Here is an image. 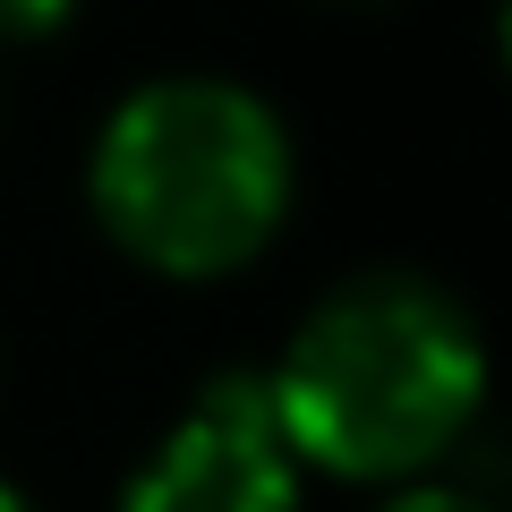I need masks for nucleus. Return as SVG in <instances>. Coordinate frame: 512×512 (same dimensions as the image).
I'll use <instances>...</instances> for the list:
<instances>
[{
    "label": "nucleus",
    "mask_w": 512,
    "mask_h": 512,
    "mask_svg": "<svg viewBox=\"0 0 512 512\" xmlns=\"http://www.w3.org/2000/svg\"><path fill=\"white\" fill-rule=\"evenodd\" d=\"M376 512H495L487 495H461V487H393Z\"/></svg>",
    "instance_id": "39448f33"
},
{
    "label": "nucleus",
    "mask_w": 512,
    "mask_h": 512,
    "mask_svg": "<svg viewBox=\"0 0 512 512\" xmlns=\"http://www.w3.org/2000/svg\"><path fill=\"white\" fill-rule=\"evenodd\" d=\"M94 214L171 282L239 274L291 214V137L231 77L137 86L94 137Z\"/></svg>",
    "instance_id": "f03ea898"
},
{
    "label": "nucleus",
    "mask_w": 512,
    "mask_h": 512,
    "mask_svg": "<svg viewBox=\"0 0 512 512\" xmlns=\"http://www.w3.org/2000/svg\"><path fill=\"white\" fill-rule=\"evenodd\" d=\"M120 512H299V461L265 376H214L180 427L120 487Z\"/></svg>",
    "instance_id": "7ed1b4c3"
},
{
    "label": "nucleus",
    "mask_w": 512,
    "mask_h": 512,
    "mask_svg": "<svg viewBox=\"0 0 512 512\" xmlns=\"http://www.w3.org/2000/svg\"><path fill=\"white\" fill-rule=\"evenodd\" d=\"M77 0H0V43H26V35H52Z\"/></svg>",
    "instance_id": "20e7f679"
},
{
    "label": "nucleus",
    "mask_w": 512,
    "mask_h": 512,
    "mask_svg": "<svg viewBox=\"0 0 512 512\" xmlns=\"http://www.w3.org/2000/svg\"><path fill=\"white\" fill-rule=\"evenodd\" d=\"M0 512H35V504H26V495L9 487V478H0Z\"/></svg>",
    "instance_id": "423d86ee"
},
{
    "label": "nucleus",
    "mask_w": 512,
    "mask_h": 512,
    "mask_svg": "<svg viewBox=\"0 0 512 512\" xmlns=\"http://www.w3.org/2000/svg\"><path fill=\"white\" fill-rule=\"evenodd\" d=\"M487 393L478 325L427 274H359L308 308L265 376L291 461L359 487H410L461 444Z\"/></svg>",
    "instance_id": "f257e3e1"
}]
</instances>
